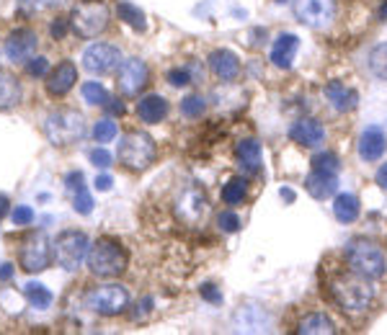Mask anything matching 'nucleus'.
<instances>
[{"mask_svg":"<svg viewBox=\"0 0 387 335\" xmlns=\"http://www.w3.org/2000/svg\"><path fill=\"white\" fill-rule=\"evenodd\" d=\"M24 297L29 299V304L31 307H36V309H47V307H52V292H49L44 284H39V282H29L26 287H24Z\"/></svg>","mask_w":387,"mask_h":335,"instance_id":"obj_28","label":"nucleus"},{"mask_svg":"<svg viewBox=\"0 0 387 335\" xmlns=\"http://www.w3.org/2000/svg\"><path fill=\"white\" fill-rule=\"evenodd\" d=\"M122 65V52L111 44H91L86 52H83V67L93 75H106V73H114L116 67Z\"/></svg>","mask_w":387,"mask_h":335,"instance_id":"obj_12","label":"nucleus"},{"mask_svg":"<svg viewBox=\"0 0 387 335\" xmlns=\"http://www.w3.org/2000/svg\"><path fill=\"white\" fill-rule=\"evenodd\" d=\"M294 19L307 29H328L336 19V0H292Z\"/></svg>","mask_w":387,"mask_h":335,"instance_id":"obj_9","label":"nucleus"},{"mask_svg":"<svg viewBox=\"0 0 387 335\" xmlns=\"http://www.w3.org/2000/svg\"><path fill=\"white\" fill-rule=\"evenodd\" d=\"M70 26L83 39H93L103 29L109 26V8L101 0H83L73 8Z\"/></svg>","mask_w":387,"mask_h":335,"instance_id":"obj_6","label":"nucleus"},{"mask_svg":"<svg viewBox=\"0 0 387 335\" xmlns=\"http://www.w3.org/2000/svg\"><path fill=\"white\" fill-rule=\"evenodd\" d=\"M305 188L307 194L318 201L331 199L339 191V173H326V170H315L313 168V173L305 178Z\"/></svg>","mask_w":387,"mask_h":335,"instance_id":"obj_16","label":"nucleus"},{"mask_svg":"<svg viewBox=\"0 0 387 335\" xmlns=\"http://www.w3.org/2000/svg\"><path fill=\"white\" fill-rule=\"evenodd\" d=\"M199 294H202V299L210 302V304H222V292H220L215 284H202V287H199Z\"/></svg>","mask_w":387,"mask_h":335,"instance_id":"obj_41","label":"nucleus"},{"mask_svg":"<svg viewBox=\"0 0 387 335\" xmlns=\"http://www.w3.org/2000/svg\"><path fill=\"white\" fill-rule=\"evenodd\" d=\"M235 158L245 173H258L261 170V145L256 140H240L235 145Z\"/></svg>","mask_w":387,"mask_h":335,"instance_id":"obj_23","label":"nucleus"},{"mask_svg":"<svg viewBox=\"0 0 387 335\" xmlns=\"http://www.w3.org/2000/svg\"><path fill=\"white\" fill-rule=\"evenodd\" d=\"M165 78H168V83H170L173 88H186L191 81H194L186 67H176V70H168V75H165Z\"/></svg>","mask_w":387,"mask_h":335,"instance_id":"obj_39","label":"nucleus"},{"mask_svg":"<svg viewBox=\"0 0 387 335\" xmlns=\"http://www.w3.org/2000/svg\"><path fill=\"white\" fill-rule=\"evenodd\" d=\"M119 163L129 170H145L155 163V140L145 132H129L119 140Z\"/></svg>","mask_w":387,"mask_h":335,"instance_id":"obj_5","label":"nucleus"},{"mask_svg":"<svg viewBox=\"0 0 387 335\" xmlns=\"http://www.w3.org/2000/svg\"><path fill=\"white\" fill-rule=\"evenodd\" d=\"M328 292L336 299L341 309L346 312H364V309L372 304V284H369L367 276L356 274V271H344V274H336L328 282Z\"/></svg>","mask_w":387,"mask_h":335,"instance_id":"obj_1","label":"nucleus"},{"mask_svg":"<svg viewBox=\"0 0 387 335\" xmlns=\"http://www.w3.org/2000/svg\"><path fill=\"white\" fill-rule=\"evenodd\" d=\"M385 132L380 127H367L359 137V158L367 163H377L385 155Z\"/></svg>","mask_w":387,"mask_h":335,"instance_id":"obj_18","label":"nucleus"},{"mask_svg":"<svg viewBox=\"0 0 387 335\" xmlns=\"http://www.w3.org/2000/svg\"><path fill=\"white\" fill-rule=\"evenodd\" d=\"M11 220H14L16 227H26V225L34 222V209L26 207V204H21V207H16L14 212H11Z\"/></svg>","mask_w":387,"mask_h":335,"instance_id":"obj_37","label":"nucleus"},{"mask_svg":"<svg viewBox=\"0 0 387 335\" xmlns=\"http://www.w3.org/2000/svg\"><path fill=\"white\" fill-rule=\"evenodd\" d=\"M8 215V196H0V217Z\"/></svg>","mask_w":387,"mask_h":335,"instance_id":"obj_50","label":"nucleus"},{"mask_svg":"<svg viewBox=\"0 0 387 335\" xmlns=\"http://www.w3.org/2000/svg\"><path fill=\"white\" fill-rule=\"evenodd\" d=\"M369 67H372V73L380 78V81L387 83V41L385 44H377L369 54Z\"/></svg>","mask_w":387,"mask_h":335,"instance_id":"obj_31","label":"nucleus"},{"mask_svg":"<svg viewBox=\"0 0 387 335\" xmlns=\"http://www.w3.org/2000/svg\"><path fill=\"white\" fill-rule=\"evenodd\" d=\"M73 207H75V212H78V215H91V212H93V196L86 191V186L75 191Z\"/></svg>","mask_w":387,"mask_h":335,"instance_id":"obj_36","label":"nucleus"},{"mask_svg":"<svg viewBox=\"0 0 387 335\" xmlns=\"http://www.w3.org/2000/svg\"><path fill=\"white\" fill-rule=\"evenodd\" d=\"M52 263V242H49L47 232H31L24 237L19 250V266L26 274H39Z\"/></svg>","mask_w":387,"mask_h":335,"instance_id":"obj_8","label":"nucleus"},{"mask_svg":"<svg viewBox=\"0 0 387 335\" xmlns=\"http://www.w3.org/2000/svg\"><path fill=\"white\" fill-rule=\"evenodd\" d=\"M137 116H140L145 124H160V121L168 116V100L158 93L145 96V98L137 100Z\"/></svg>","mask_w":387,"mask_h":335,"instance_id":"obj_22","label":"nucleus"},{"mask_svg":"<svg viewBox=\"0 0 387 335\" xmlns=\"http://www.w3.org/2000/svg\"><path fill=\"white\" fill-rule=\"evenodd\" d=\"M207 212H210V204H207V196H204L202 188L189 186L186 191H181V196L176 199V217L184 225L197 227L207 220Z\"/></svg>","mask_w":387,"mask_h":335,"instance_id":"obj_11","label":"nucleus"},{"mask_svg":"<svg viewBox=\"0 0 387 335\" xmlns=\"http://www.w3.org/2000/svg\"><path fill=\"white\" fill-rule=\"evenodd\" d=\"M78 83V67L73 62H60V65L47 75V93L49 96H65L70 88Z\"/></svg>","mask_w":387,"mask_h":335,"instance_id":"obj_17","label":"nucleus"},{"mask_svg":"<svg viewBox=\"0 0 387 335\" xmlns=\"http://www.w3.org/2000/svg\"><path fill=\"white\" fill-rule=\"evenodd\" d=\"M106 106H109L111 114H119V116L124 114V103H122V100H119V103H116V100H114V103H106Z\"/></svg>","mask_w":387,"mask_h":335,"instance_id":"obj_48","label":"nucleus"},{"mask_svg":"<svg viewBox=\"0 0 387 335\" xmlns=\"http://www.w3.org/2000/svg\"><path fill=\"white\" fill-rule=\"evenodd\" d=\"M326 137V129L318 119H299L289 127V140L297 142L299 148H318Z\"/></svg>","mask_w":387,"mask_h":335,"instance_id":"obj_15","label":"nucleus"},{"mask_svg":"<svg viewBox=\"0 0 387 335\" xmlns=\"http://www.w3.org/2000/svg\"><path fill=\"white\" fill-rule=\"evenodd\" d=\"M326 98L331 100V106L336 108V111H341V114L354 111V108H356V103H359V93H356L354 88H349L346 83H341V81L328 83V86H326Z\"/></svg>","mask_w":387,"mask_h":335,"instance_id":"obj_20","label":"nucleus"},{"mask_svg":"<svg viewBox=\"0 0 387 335\" xmlns=\"http://www.w3.org/2000/svg\"><path fill=\"white\" fill-rule=\"evenodd\" d=\"M65 186H68L70 191H78V188H83V173H81V170H73V173L65 178Z\"/></svg>","mask_w":387,"mask_h":335,"instance_id":"obj_43","label":"nucleus"},{"mask_svg":"<svg viewBox=\"0 0 387 335\" xmlns=\"http://www.w3.org/2000/svg\"><path fill=\"white\" fill-rule=\"evenodd\" d=\"M245 178H240V175H235V178H230V181L222 186V201L225 204H230V207H238V204H243L245 199Z\"/></svg>","mask_w":387,"mask_h":335,"instance_id":"obj_29","label":"nucleus"},{"mask_svg":"<svg viewBox=\"0 0 387 335\" xmlns=\"http://www.w3.org/2000/svg\"><path fill=\"white\" fill-rule=\"evenodd\" d=\"M116 124L111 119H101V121H96V127H93V140L98 142V145H103V142H111L116 137Z\"/></svg>","mask_w":387,"mask_h":335,"instance_id":"obj_33","label":"nucleus"},{"mask_svg":"<svg viewBox=\"0 0 387 335\" xmlns=\"http://www.w3.org/2000/svg\"><path fill=\"white\" fill-rule=\"evenodd\" d=\"M204 108H207V100H204L202 96H186V98L181 100V114H184L186 119H202Z\"/></svg>","mask_w":387,"mask_h":335,"instance_id":"obj_32","label":"nucleus"},{"mask_svg":"<svg viewBox=\"0 0 387 335\" xmlns=\"http://www.w3.org/2000/svg\"><path fill=\"white\" fill-rule=\"evenodd\" d=\"M333 215H336V220H339L341 225H351V222H356L361 215L359 199L354 194H339L336 201H333Z\"/></svg>","mask_w":387,"mask_h":335,"instance_id":"obj_24","label":"nucleus"},{"mask_svg":"<svg viewBox=\"0 0 387 335\" xmlns=\"http://www.w3.org/2000/svg\"><path fill=\"white\" fill-rule=\"evenodd\" d=\"M313 168L315 170H326V173H339L341 160L333 153H318L313 158Z\"/></svg>","mask_w":387,"mask_h":335,"instance_id":"obj_34","label":"nucleus"},{"mask_svg":"<svg viewBox=\"0 0 387 335\" xmlns=\"http://www.w3.org/2000/svg\"><path fill=\"white\" fill-rule=\"evenodd\" d=\"M96 191H111V186H114V178L111 175H96V181H93Z\"/></svg>","mask_w":387,"mask_h":335,"instance_id":"obj_44","label":"nucleus"},{"mask_svg":"<svg viewBox=\"0 0 387 335\" xmlns=\"http://www.w3.org/2000/svg\"><path fill=\"white\" fill-rule=\"evenodd\" d=\"M374 181H377V186L387 191V163L385 165H380V170H377V175H374Z\"/></svg>","mask_w":387,"mask_h":335,"instance_id":"obj_45","label":"nucleus"},{"mask_svg":"<svg viewBox=\"0 0 387 335\" xmlns=\"http://www.w3.org/2000/svg\"><path fill=\"white\" fill-rule=\"evenodd\" d=\"M26 73L31 78H44L49 73V60L47 57H31V60H26Z\"/></svg>","mask_w":387,"mask_h":335,"instance_id":"obj_38","label":"nucleus"},{"mask_svg":"<svg viewBox=\"0 0 387 335\" xmlns=\"http://www.w3.org/2000/svg\"><path fill=\"white\" fill-rule=\"evenodd\" d=\"M150 70L140 57H132V60H124L119 65V78H116V88L122 91L124 96H137L148 86Z\"/></svg>","mask_w":387,"mask_h":335,"instance_id":"obj_13","label":"nucleus"},{"mask_svg":"<svg viewBox=\"0 0 387 335\" xmlns=\"http://www.w3.org/2000/svg\"><path fill=\"white\" fill-rule=\"evenodd\" d=\"M116 16H119L122 24L132 26L135 31H145V29H148V19H145V14L135 6V3H129V0L116 3Z\"/></svg>","mask_w":387,"mask_h":335,"instance_id":"obj_26","label":"nucleus"},{"mask_svg":"<svg viewBox=\"0 0 387 335\" xmlns=\"http://www.w3.org/2000/svg\"><path fill=\"white\" fill-rule=\"evenodd\" d=\"M88 307L98 315L114 317L122 315L124 309L129 307V294L127 289L119 287V284H103V287H96L88 294Z\"/></svg>","mask_w":387,"mask_h":335,"instance_id":"obj_10","label":"nucleus"},{"mask_svg":"<svg viewBox=\"0 0 387 335\" xmlns=\"http://www.w3.org/2000/svg\"><path fill=\"white\" fill-rule=\"evenodd\" d=\"M299 52V39L294 34H282L272 47V65L279 70H289Z\"/></svg>","mask_w":387,"mask_h":335,"instance_id":"obj_21","label":"nucleus"},{"mask_svg":"<svg viewBox=\"0 0 387 335\" xmlns=\"http://www.w3.org/2000/svg\"><path fill=\"white\" fill-rule=\"evenodd\" d=\"M21 100V86L14 75L0 73V111H8V108L19 106Z\"/></svg>","mask_w":387,"mask_h":335,"instance_id":"obj_25","label":"nucleus"},{"mask_svg":"<svg viewBox=\"0 0 387 335\" xmlns=\"http://www.w3.org/2000/svg\"><path fill=\"white\" fill-rule=\"evenodd\" d=\"M91 240L86 237V232L78 230H65L57 234L55 240V258L57 266L65 271H78L83 266V261H88Z\"/></svg>","mask_w":387,"mask_h":335,"instance_id":"obj_7","label":"nucleus"},{"mask_svg":"<svg viewBox=\"0 0 387 335\" xmlns=\"http://www.w3.org/2000/svg\"><path fill=\"white\" fill-rule=\"evenodd\" d=\"M279 196H282V201H287V204H294V199H297V194H294L289 186H282L279 188Z\"/></svg>","mask_w":387,"mask_h":335,"instance_id":"obj_46","label":"nucleus"},{"mask_svg":"<svg viewBox=\"0 0 387 335\" xmlns=\"http://www.w3.org/2000/svg\"><path fill=\"white\" fill-rule=\"evenodd\" d=\"M380 19H382V21L387 19V3H385V6H382V14H380Z\"/></svg>","mask_w":387,"mask_h":335,"instance_id":"obj_51","label":"nucleus"},{"mask_svg":"<svg viewBox=\"0 0 387 335\" xmlns=\"http://www.w3.org/2000/svg\"><path fill=\"white\" fill-rule=\"evenodd\" d=\"M277 3H282V0H277Z\"/></svg>","mask_w":387,"mask_h":335,"instance_id":"obj_52","label":"nucleus"},{"mask_svg":"<svg viewBox=\"0 0 387 335\" xmlns=\"http://www.w3.org/2000/svg\"><path fill=\"white\" fill-rule=\"evenodd\" d=\"M127 250L119 245L116 240L101 237L98 242H93L88 250V268L93 276L101 279H114L127 268Z\"/></svg>","mask_w":387,"mask_h":335,"instance_id":"obj_3","label":"nucleus"},{"mask_svg":"<svg viewBox=\"0 0 387 335\" xmlns=\"http://www.w3.org/2000/svg\"><path fill=\"white\" fill-rule=\"evenodd\" d=\"M68 29H70L68 19H57V21H52L49 31H52V36H55V39H65V36H68Z\"/></svg>","mask_w":387,"mask_h":335,"instance_id":"obj_42","label":"nucleus"},{"mask_svg":"<svg viewBox=\"0 0 387 335\" xmlns=\"http://www.w3.org/2000/svg\"><path fill=\"white\" fill-rule=\"evenodd\" d=\"M14 276V263H3L0 266V282H8Z\"/></svg>","mask_w":387,"mask_h":335,"instance_id":"obj_47","label":"nucleus"},{"mask_svg":"<svg viewBox=\"0 0 387 335\" xmlns=\"http://www.w3.org/2000/svg\"><path fill=\"white\" fill-rule=\"evenodd\" d=\"M346 263L351 271L367 276V279H380L387 271V258L377 242L367 240V237H354L346 245Z\"/></svg>","mask_w":387,"mask_h":335,"instance_id":"obj_2","label":"nucleus"},{"mask_svg":"<svg viewBox=\"0 0 387 335\" xmlns=\"http://www.w3.org/2000/svg\"><path fill=\"white\" fill-rule=\"evenodd\" d=\"M81 93H83V98L88 100L91 106H106V103L111 100L109 93H106V88H103L101 83H96V81L83 83Z\"/></svg>","mask_w":387,"mask_h":335,"instance_id":"obj_30","label":"nucleus"},{"mask_svg":"<svg viewBox=\"0 0 387 335\" xmlns=\"http://www.w3.org/2000/svg\"><path fill=\"white\" fill-rule=\"evenodd\" d=\"M36 44H39V36L31 29L21 26L16 31H11L6 36V44H3V52L11 62H26L34 57Z\"/></svg>","mask_w":387,"mask_h":335,"instance_id":"obj_14","label":"nucleus"},{"mask_svg":"<svg viewBox=\"0 0 387 335\" xmlns=\"http://www.w3.org/2000/svg\"><path fill=\"white\" fill-rule=\"evenodd\" d=\"M210 67L212 73L217 75L222 83H232L240 75V60L230 49H217L210 54Z\"/></svg>","mask_w":387,"mask_h":335,"instance_id":"obj_19","label":"nucleus"},{"mask_svg":"<svg viewBox=\"0 0 387 335\" xmlns=\"http://www.w3.org/2000/svg\"><path fill=\"white\" fill-rule=\"evenodd\" d=\"M41 6H47V8H60V6H65L68 0H39Z\"/></svg>","mask_w":387,"mask_h":335,"instance_id":"obj_49","label":"nucleus"},{"mask_svg":"<svg viewBox=\"0 0 387 335\" xmlns=\"http://www.w3.org/2000/svg\"><path fill=\"white\" fill-rule=\"evenodd\" d=\"M88 158H91V163H93L96 168H109L111 160H114L109 150H103V148H93L88 153Z\"/></svg>","mask_w":387,"mask_h":335,"instance_id":"obj_40","label":"nucleus"},{"mask_svg":"<svg viewBox=\"0 0 387 335\" xmlns=\"http://www.w3.org/2000/svg\"><path fill=\"white\" fill-rule=\"evenodd\" d=\"M217 227L222 230V232H227V234H232V232H238L240 230V217L235 215V212H220L217 215Z\"/></svg>","mask_w":387,"mask_h":335,"instance_id":"obj_35","label":"nucleus"},{"mask_svg":"<svg viewBox=\"0 0 387 335\" xmlns=\"http://www.w3.org/2000/svg\"><path fill=\"white\" fill-rule=\"evenodd\" d=\"M297 330L302 335H333V333H336L331 317H326L323 312H313V315H307L305 320L299 322Z\"/></svg>","mask_w":387,"mask_h":335,"instance_id":"obj_27","label":"nucleus"},{"mask_svg":"<svg viewBox=\"0 0 387 335\" xmlns=\"http://www.w3.org/2000/svg\"><path fill=\"white\" fill-rule=\"evenodd\" d=\"M44 134L47 140L57 148H68L73 142L83 140L86 137V119H83L78 111L73 108H60V111H52L44 121Z\"/></svg>","mask_w":387,"mask_h":335,"instance_id":"obj_4","label":"nucleus"}]
</instances>
